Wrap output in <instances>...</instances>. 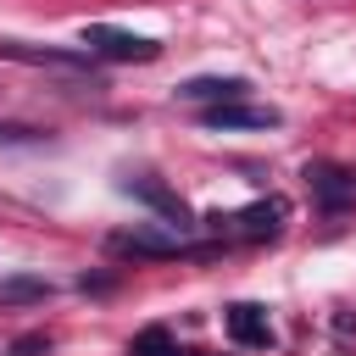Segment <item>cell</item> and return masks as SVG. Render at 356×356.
I'll return each instance as SVG.
<instances>
[{"label": "cell", "instance_id": "1", "mask_svg": "<svg viewBox=\"0 0 356 356\" xmlns=\"http://www.w3.org/2000/svg\"><path fill=\"white\" fill-rule=\"evenodd\" d=\"M284 211H289V206L273 195V200H256V206H245V211H211L206 228H217L222 239H267V234L284 228Z\"/></svg>", "mask_w": 356, "mask_h": 356}, {"label": "cell", "instance_id": "2", "mask_svg": "<svg viewBox=\"0 0 356 356\" xmlns=\"http://www.w3.org/2000/svg\"><path fill=\"white\" fill-rule=\"evenodd\" d=\"M83 44H89V56H106V61H156L161 56L156 39L128 33V28H111V22H89L83 28Z\"/></svg>", "mask_w": 356, "mask_h": 356}, {"label": "cell", "instance_id": "3", "mask_svg": "<svg viewBox=\"0 0 356 356\" xmlns=\"http://www.w3.org/2000/svg\"><path fill=\"white\" fill-rule=\"evenodd\" d=\"M122 195H128V200H139V206H150V211L161 217V228H172V234H189V228H195L189 206H184L167 184H156V178H128V184H122Z\"/></svg>", "mask_w": 356, "mask_h": 356}, {"label": "cell", "instance_id": "4", "mask_svg": "<svg viewBox=\"0 0 356 356\" xmlns=\"http://www.w3.org/2000/svg\"><path fill=\"white\" fill-rule=\"evenodd\" d=\"M284 117L273 111V106H245V100H222V106H206L200 111V128H211V134H245V128H278Z\"/></svg>", "mask_w": 356, "mask_h": 356}, {"label": "cell", "instance_id": "5", "mask_svg": "<svg viewBox=\"0 0 356 356\" xmlns=\"http://www.w3.org/2000/svg\"><path fill=\"white\" fill-rule=\"evenodd\" d=\"M306 189L323 211H345L356 200V172L350 167H334V161H312L306 167Z\"/></svg>", "mask_w": 356, "mask_h": 356}, {"label": "cell", "instance_id": "6", "mask_svg": "<svg viewBox=\"0 0 356 356\" xmlns=\"http://www.w3.org/2000/svg\"><path fill=\"white\" fill-rule=\"evenodd\" d=\"M106 250H117V256H195L189 245H184V234H161V228H128V234H111L106 239Z\"/></svg>", "mask_w": 356, "mask_h": 356}, {"label": "cell", "instance_id": "7", "mask_svg": "<svg viewBox=\"0 0 356 356\" xmlns=\"http://www.w3.org/2000/svg\"><path fill=\"white\" fill-rule=\"evenodd\" d=\"M222 328H228V339L245 345V350H267V345H273V323H267V312L250 306V300L228 306V312H222Z\"/></svg>", "mask_w": 356, "mask_h": 356}, {"label": "cell", "instance_id": "8", "mask_svg": "<svg viewBox=\"0 0 356 356\" xmlns=\"http://www.w3.org/2000/svg\"><path fill=\"white\" fill-rule=\"evenodd\" d=\"M0 61H22V67H61V72L83 67V56H78V50H50V44H22V39H0Z\"/></svg>", "mask_w": 356, "mask_h": 356}, {"label": "cell", "instance_id": "9", "mask_svg": "<svg viewBox=\"0 0 356 356\" xmlns=\"http://www.w3.org/2000/svg\"><path fill=\"white\" fill-rule=\"evenodd\" d=\"M245 78H189L178 83V100H195V106H222V100H245Z\"/></svg>", "mask_w": 356, "mask_h": 356}, {"label": "cell", "instance_id": "10", "mask_svg": "<svg viewBox=\"0 0 356 356\" xmlns=\"http://www.w3.org/2000/svg\"><path fill=\"white\" fill-rule=\"evenodd\" d=\"M28 300H50V278H33V273L0 278V306H28Z\"/></svg>", "mask_w": 356, "mask_h": 356}, {"label": "cell", "instance_id": "11", "mask_svg": "<svg viewBox=\"0 0 356 356\" xmlns=\"http://www.w3.org/2000/svg\"><path fill=\"white\" fill-rule=\"evenodd\" d=\"M128 356H178V350H172V334L167 328H139L128 339Z\"/></svg>", "mask_w": 356, "mask_h": 356}, {"label": "cell", "instance_id": "12", "mask_svg": "<svg viewBox=\"0 0 356 356\" xmlns=\"http://www.w3.org/2000/svg\"><path fill=\"white\" fill-rule=\"evenodd\" d=\"M11 356H50V334H17Z\"/></svg>", "mask_w": 356, "mask_h": 356}, {"label": "cell", "instance_id": "13", "mask_svg": "<svg viewBox=\"0 0 356 356\" xmlns=\"http://www.w3.org/2000/svg\"><path fill=\"white\" fill-rule=\"evenodd\" d=\"M0 145H39V128H28V122H0Z\"/></svg>", "mask_w": 356, "mask_h": 356}]
</instances>
